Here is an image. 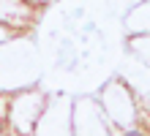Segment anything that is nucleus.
I'll use <instances>...</instances> for the list:
<instances>
[]
</instances>
